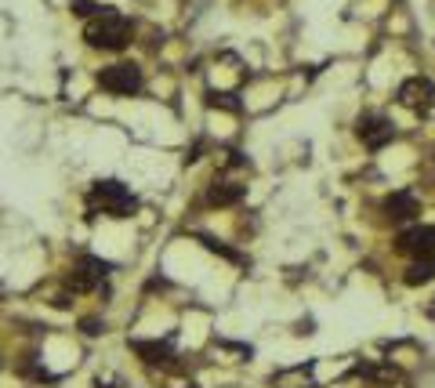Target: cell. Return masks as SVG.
I'll use <instances>...</instances> for the list:
<instances>
[{
  "label": "cell",
  "mask_w": 435,
  "mask_h": 388,
  "mask_svg": "<svg viewBox=\"0 0 435 388\" xmlns=\"http://www.w3.org/2000/svg\"><path fill=\"white\" fill-rule=\"evenodd\" d=\"M84 37L91 48H106V51H120L123 44L131 40V22L116 15V11H102L98 18H91L87 29H84Z\"/></svg>",
  "instance_id": "1"
},
{
  "label": "cell",
  "mask_w": 435,
  "mask_h": 388,
  "mask_svg": "<svg viewBox=\"0 0 435 388\" xmlns=\"http://www.w3.org/2000/svg\"><path fill=\"white\" fill-rule=\"evenodd\" d=\"M91 207H102L109 218H128L135 211V196L128 185L120 182H95V189H91Z\"/></svg>",
  "instance_id": "2"
},
{
  "label": "cell",
  "mask_w": 435,
  "mask_h": 388,
  "mask_svg": "<svg viewBox=\"0 0 435 388\" xmlns=\"http://www.w3.org/2000/svg\"><path fill=\"white\" fill-rule=\"evenodd\" d=\"M98 80H102V87L113 91V94H135V91H142V70H138V66H128V62L102 70Z\"/></svg>",
  "instance_id": "3"
},
{
  "label": "cell",
  "mask_w": 435,
  "mask_h": 388,
  "mask_svg": "<svg viewBox=\"0 0 435 388\" xmlns=\"http://www.w3.org/2000/svg\"><path fill=\"white\" fill-rule=\"evenodd\" d=\"M395 250L414 254L417 262L421 257H435V225H417V229H407L395 240Z\"/></svg>",
  "instance_id": "4"
},
{
  "label": "cell",
  "mask_w": 435,
  "mask_h": 388,
  "mask_svg": "<svg viewBox=\"0 0 435 388\" xmlns=\"http://www.w3.org/2000/svg\"><path fill=\"white\" fill-rule=\"evenodd\" d=\"M359 138H363V145H370V149H385V145L395 138V131H392V123H388L385 116H363V120H359Z\"/></svg>",
  "instance_id": "5"
},
{
  "label": "cell",
  "mask_w": 435,
  "mask_h": 388,
  "mask_svg": "<svg viewBox=\"0 0 435 388\" xmlns=\"http://www.w3.org/2000/svg\"><path fill=\"white\" fill-rule=\"evenodd\" d=\"M106 272H109V262H98V257H80L69 283H73L77 290H91V287H98V283H102V276H106Z\"/></svg>",
  "instance_id": "6"
},
{
  "label": "cell",
  "mask_w": 435,
  "mask_h": 388,
  "mask_svg": "<svg viewBox=\"0 0 435 388\" xmlns=\"http://www.w3.org/2000/svg\"><path fill=\"white\" fill-rule=\"evenodd\" d=\"M399 102L407 106V109H428L431 106V84L424 80V77H410L407 84L399 87Z\"/></svg>",
  "instance_id": "7"
},
{
  "label": "cell",
  "mask_w": 435,
  "mask_h": 388,
  "mask_svg": "<svg viewBox=\"0 0 435 388\" xmlns=\"http://www.w3.org/2000/svg\"><path fill=\"white\" fill-rule=\"evenodd\" d=\"M385 214L392 221H410L417 214V200H414V192H392V196L385 200Z\"/></svg>",
  "instance_id": "8"
},
{
  "label": "cell",
  "mask_w": 435,
  "mask_h": 388,
  "mask_svg": "<svg viewBox=\"0 0 435 388\" xmlns=\"http://www.w3.org/2000/svg\"><path fill=\"white\" fill-rule=\"evenodd\" d=\"M435 279V257H421V262H414L407 269V283L410 287H421V283H431Z\"/></svg>",
  "instance_id": "9"
},
{
  "label": "cell",
  "mask_w": 435,
  "mask_h": 388,
  "mask_svg": "<svg viewBox=\"0 0 435 388\" xmlns=\"http://www.w3.org/2000/svg\"><path fill=\"white\" fill-rule=\"evenodd\" d=\"M243 196V185H229V182H222V185H214L210 189V204H236Z\"/></svg>",
  "instance_id": "10"
},
{
  "label": "cell",
  "mask_w": 435,
  "mask_h": 388,
  "mask_svg": "<svg viewBox=\"0 0 435 388\" xmlns=\"http://www.w3.org/2000/svg\"><path fill=\"white\" fill-rule=\"evenodd\" d=\"M135 348H138L142 355H149L145 363H167V348H160V345H145V341H138Z\"/></svg>",
  "instance_id": "11"
},
{
  "label": "cell",
  "mask_w": 435,
  "mask_h": 388,
  "mask_svg": "<svg viewBox=\"0 0 435 388\" xmlns=\"http://www.w3.org/2000/svg\"><path fill=\"white\" fill-rule=\"evenodd\" d=\"M84 331L87 334H98V319H84Z\"/></svg>",
  "instance_id": "12"
}]
</instances>
